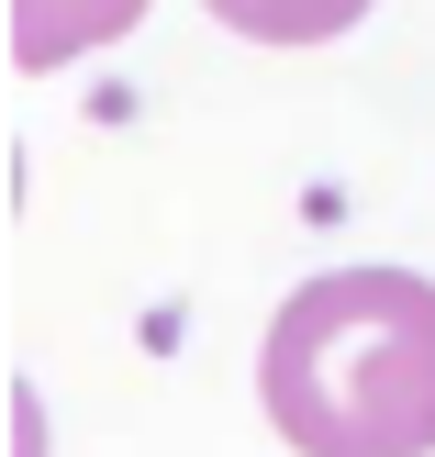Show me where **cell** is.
<instances>
[{
  "label": "cell",
  "instance_id": "cell-1",
  "mask_svg": "<svg viewBox=\"0 0 435 457\" xmlns=\"http://www.w3.org/2000/svg\"><path fill=\"white\" fill-rule=\"evenodd\" d=\"M257 402L302 457H424L435 446V279L324 268L268 312Z\"/></svg>",
  "mask_w": 435,
  "mask_h": 457
},
{
  "label": "cell",
  "instance_id": "cell-2",
  "mask_svg": "<svg viewBox=\"0 0 435 457\" xmlns=\"http://www.w3.org/2000/svg\"><path fill=\"white\" fill-rule=\"evenodd\" d=\"M146 22V0H12V67L45 79V67L89 56V45H123Z\"/></svg>",
  "mask_w": 435,
  "mask_h": 457
},
{
  "label": "cell",
  "instance_id": "cell-3",
  "mask_svg": "<svg viewBox=\"0 0 435 457\" xmlns=\"http://www.w3.org/2000/svg\"><path fill=\"white\" fill-rule=\"evenodd\" d=\"M246 45H335L369 22V0H213Z\"/></svg>",
  "mask_w": 435,
  "mask_h": 457
}]
</instances>
